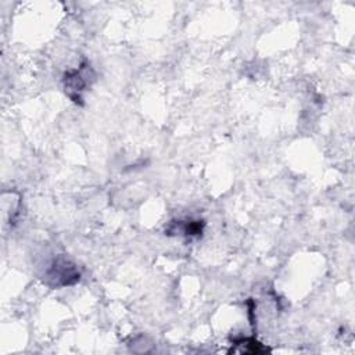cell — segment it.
I'll use <instances>...</instances> for the list:
<instances>
[{
	"instance_id": "cell-4",
	"label": "cell",
	"mask_w": 355,
	"mask_h": 355,
	"mask_svg": "<svg viewBox=\"0 0 355 355\" xmlns=\"http://www.w3.org/2000/svg\"><path fill=\"white\" fill-rule=\"evenodd\" d=\"M233 343L240 348V352H244V354H259V352L268 351L254 337H244V338L241 337L239 340H234Z\"/></svg>"
},
{
	"instance_id": "cell-1",
	"label": "cell",
	"mask_w": 355,
	"mask_h": 355,
	"mask_svg": "<svg viewBox=\"0 0 355 355\" xmlns=\"http://www.w3.org/2000/svg\"><path fill=\"white\" fill-rule=\"evenodd\" d=\"M94 71L89 62H82L76 69L68 71L64 75L65 94L76 104H82L83 93L94 80Z\"/></svg>"
},
{
	"instance_id": "cell-3",
	"label": "cell",
	"mask_w": 355,
	"mask_h": 355,
	"mask_svg": "<svg viewBox=\"0 0 355 355\" xmlns=\"http://www.w3.org/2000/svg\"><path fill=\"white\" fill-rule=\"evenodd\" d=\"M204 229L202 220H173L168 229L166 234H184L187 237H197L201 236Z\"/></svg>"
},
{
	"instance_id": "cell-2",
	"label": "cell",
	"mask_w": 355,
	"mask_h": 355,
	"mask_svg": "<svg viewBox=\"0 0 355 355\" xmlns=\"http://www.w3.org/2000/svg\"><path fill=\"white\" fill-rule=\"evenodd\" d=\"M79 272L76 266L65 258H58L46 272V282L51 287L72 286L79 280Z\"/></svg>"
}]
</instances>
